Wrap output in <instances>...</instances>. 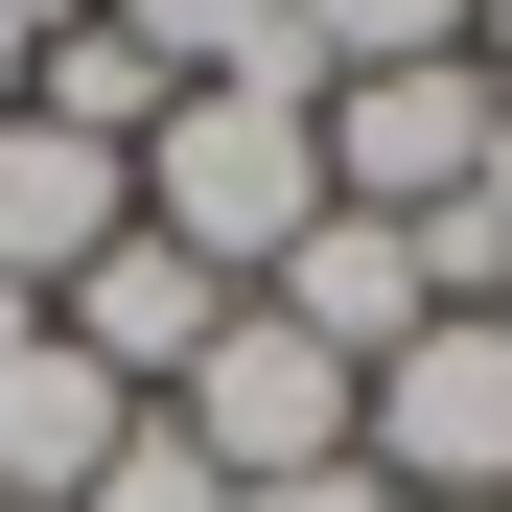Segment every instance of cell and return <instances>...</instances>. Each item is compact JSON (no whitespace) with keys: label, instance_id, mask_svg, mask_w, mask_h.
<instances>
[{"label":"cell","instance_id":"15","mask_svg":"<svg viewBox=\"0 0 512 512\" xmlns=\"http://www.w3.org/2000/svg\"><path fill=\"white\" fill-rule=\"evenodd\" d=\"M396 512H419V489H396Z\"/></svg>","mask_w":512,"mask_h":512},{"label":"cell","instance_id":"10","mask_svg":"<svg viewBox=\"0 0 512 512\" xmlns=\"http://www.w3.org/2000/svg\"><path fill=\"white\" fill-rule=\"evenodd\" d=\"M94 24L163 70V94H210V70H280V0H94Z\"/></svg>","mask_w":512,"mask_h":512},{"label":"cell","instance_id":"1","mask_svg":"<svg viewBox=\"0 0 512 512\" xmlns=\"http://www.w3.org/2000/svg\"><path fill=\"white\" fill-rule=\"evenodd\" d=\"M140 233L210 256V280H280V233H326V94H303V47L163 94V140H140Z\"/></svg>","mask_w":512,"mask_h":512},{"label":"cell","instance_id":"8","mask_svg":"<svg viewBox=\"0 0 512 512\" xmlns=\"http://www.w3.org/2000/svg\"><path fill=\"white\" fill-rule=\"evenodd\" d=\"M117 419H140V396L70 350V326H24V350H0V512H70V489L117 466Z\"/></svg>","mask_w":512,"mask_h":512},{"label":"cell","instance_id":"7","mask_svg":"<svg viewBox=\"0 0 512 512\" xmlns=\"http://www.w3.org/2000/svg\"><path fill=\"white\" fill-rule=\"evenodd\" d=\"M233 303H256V280H210V256H163V233H117V256H94V280H70L47 326H70V350H94L117 396H187V350H210Z\"/></svg>","mask_w":512,"mask_h":512},{"label":"cell","instance_id":"12","mask_svg":"<svg viewBox=\"0 0 512 512\" xmlns=\"http://www.w3.org/2000/svg\"><path fill=\"white\" fill-rule=\"evenodd\" d=\"M70 512H233V466H210V443H187V419H163V396H140V419H117V466H94V489H70Z\"/></svg>","mask_w":512,"mask_h":512},{"label":"cell","instance_id":"2","mask_svg":"<svg viewBox=\"0 0 512 512\" xmlns=\"http://www.w3.org/2000/svg\"><path fill=\"white\" fill-rule=\"evenodd\" d=\"M350 443H373V489H419V512H512V326L443 303V326L350 396Z\"/></svg>","mask_w":512,"mask_h":512},{"label":"cell","instance_id":"6","mask_svg":"<svg viewBox=\"0 0 512 512\" xmlns=\"http://www.w3.org/2000/svg\"><path fill=\"white\" fill-rule=\"evenodd\" d=\"M117 233H140V163H117V140H70V117H0V303H70Z\"/></svg>","mask_w":512,"mask_h":512},{"label":"cell","instance_id":"5","mask_svg":"<svg viewBox=\"0 0 512 512\" xmlns=\"http://www.w3.org/2000/svg\"><path fill=\"white\" fill-rule=\"evenodd\" d=\"M256 303H280V326H303L350 396L419 350V326H443V280H419V233H396V210H326V233H280V280H256Z\"/></svg>","mask_w":512,"mask_h":512},{"label":"cell","instance_id":"14","mask_svg":"<svg viewBox=\"0 0 512 512\" xmlns=\"http://www.w3.org/2000/svg\"><path fill=\"white\" fill-rule=\"evenodd\" d=\"M24 70H47V47H24V24H0V117H24Z\"/></svg>","mask_w":512,"mask_h":512},{"label":"cell","instance_id":"16","mask_svg":"<svg viewBox=\"0 0 512 512\" xmlns=\"http://www.w3.org/2000/svg\"><path fill=\"white\" fill-rule=\"evenodd\" d=\"M489 326H512V303H489Z\"/></svg>","mask_w":512,"mask_h":512},{"label":"cell","instance_id":"3","mask_svg":"<svg viewBox=\"0 0 512 512\" xmlns=\"http://www.w3.org/2000/svg\"><path fill=\"white\" fill-rule=\"evenodd\" d=\"M163 419H187V443H210L233 489H280V466H350V373H326L280 303H233L210 350H187V396H163Z\"/></svg>","mask_w":512,"mask_h":512},{"label":"cell","instance_id":"11","mask_svg":"<svg viewBox=\"0 0 512 512\" xmlns=\"http://www.w3.org/2000/svg\"><path fill=\"white\" fill-rule=\"evenodd\" d=\"M24 117H70V140H117V163H140V140H163V70H140L117 24H70V47L24 70Z\"/></svg>","mask_w":512,"mask_h":512},{"label":"cell","instance_id":"9","mask_svg":"<svg viewBox=\"0 0 512 512\" xmlns=\"http://www.w3.org/2000/svg\"><path fill=\"white\" fill-rule=\"evenodd\" d=\"M280 47H303V94H350V70H443L466 0H280Z\"/></svg>","mask_w":512,"mask_h":512},{"label":"cell","instance_id":"4","mask_svg":"<svg viewBox=\"0 0 512 512\" xmlns=\"http://www.w3.org/2000/svg\"><path fill=\"white\" fill-rule=\"evenodd\" d=\"M489 117H512V94H489L466 47H443V70H350V94H326V210H396V233H419V210L489 163Z\"/></svg>","mask_w":512,"mask_h":512},{"label":"cell","instance_id":"13","mask_svg":"<svg viewBox=\"0 0 512 512\" xmlns=\"http://www.w3.org/2000/svg\"><path fill=\"white\" fill-rule=\"evenodd\" d=\"M233 512H396V489H373V443H350V466H280V489H233Z\"/></svg>","mask_w":512,"mask_h":512}]
</instances>
